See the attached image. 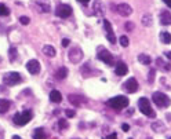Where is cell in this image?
I'll list each match as a JSON object with an SVG mask.
<instances>
[{
  "label": "cell",
  "mask_w": 171,
  "mask_h": 139,
  "mask_svg": "<svg viewBox=\"0 0 171 139\" xmlns=\"http://www.w3.org/2000/svg\"><path fill=\"white\" fill-rule=\"evenodd\" d=\"M32 138L33 139H46L47 138V134L43 128H36L32 134Z\"/></svg>",
  "instance_id": "cell-18"
},
{
  "label": "cell",
  "mask_w": 171,
  "mask_h": 139,
  "mask_svg": "<svg viewBox=\"0 0 171 139\" xmlns=\"http://www.w3.org/2000/svg\"><path fill=\"white\" fill-rule=\"evenodd\" d=\"M43 52H44V55L50 57V58H54L55 54H57V51H55V48L52 45H44L43 47Z\"/></svg>",
  "instance_id": "cell-20"
},
{
  "label": "cell",
  "mask_w": 171,
  "mask_h": 139,
  "mask_svg": "<svg viewBox=\"0 0 171 139\" xmlns=\"http://www.w3.org/2000/svg\"><path fill=\"white\" fill-rule=\"evenodd\" d=\"M138 61H139V63H142V65H150L152 63V58L148 54H139Z\"/></svg>",
  "instance_id": "cell-22"
},
{
  "label": "cell",
  "mask_w": 171,
  "mask_h": 139,
  "mask_svg": "<svg viewBox=\"0 0 171 139\" xmlns=\"http://www.w3.org/2000/svg\"><path fill=\"white\" fill-rule=\"evenodd\" d=\"M93 13L95 14V15L101 17L103 15V4L101 0H94L93 3Z\"/></svg>",
  "instance_id": "cell-13"
},
{
  "label": "cell",
  "mask_w": 171,
  "mask_h": 139,
  "mask_svg": "<svg viewBox=\"0 0 171 139\" xmlns=\"http://www.w3.org/2000/svg\"><path fill=\"white\" fill-rule=\"evenodd\" d=\"M116 11L122 17H128V15H131L132 8H131V6H130V4H127V3H120V4H117Z\"/></svg>",
  "instance_id": "cell-11"
},
{
  "label": "cell",
  "mask_w": 171,
  "mask_h": 139,
  "mask_svg": "<svg viewBox=\"0 0 171 139\" xmlns=\"http://www.w3.org/2000/svg\"><path fill=\"white\" fill-rule=\"evenodd\" d=\"M120 44H122L123 47H127V45H128V39H127L126 36H122V37H120Z\"/></svg>",
  "instance_id": "cell-30"
},
{
  "label": "cell",
  "mask_w": 171,
  "mask_h": 139,
  "mask_svg": "<svg viewBox=\"0 0 171 139\" xmlns=\"http://www.w3.org/2000/svg\"><path fill=\"white\" fill-rule=\"evenodd\" d=\"M108 106L112 107L113 110H116V112H120L123 110L124 107L128 106V98L123 97V95H117L115 98H110L108 100Z\"/></svg>",
  "instance_id": "cell-1"
},
{
  "label": "cell",
  "mask_w": 171,
  "mask_h": 139,
  "mask_svg": "<svg viewBox=\"0 0 171 139\" xmlns=\"http://www.w3.org/2000/svg\"><path fill=\"white\" fill-rule=\"evenodd\" d=\"M13 139H21L20 136H13Z\"/></svg>",
  "instance_id": "cell-42"
},
{
  "label": "cell",
  "mask_w": 171,
  "mask_h": 139,
  "mask_svg": "<svg viewBox=\"0 0 171 139\" xmlns=\"http://www.w3.org/2000/svg\"><path fill=\"white\" fill-rule=\"evenodd\" d=\"M10 109V100L7 99H3V98H0V114L6 113L7 110Z\"/></svg>",
  "instance_id": "cell-19"
},
{
  "label": "cell",
  "mask_w": 171,
  "mask_h": 139,
  "mask_svg": "<svg viewBox=\"0 0 171 139\" xmlns=\"http://www.w3.org/2000/svg\"><path fill=\"white\" fill-rule=\"evenodd\" d=\"M168 139H171V138H168Z\"/></svg>",
  "instance_id": "cell-43"
},
{
  "label": "cell",
  "mask_w": 171,
  "mask_h": 139,
  "mask_svg": "<svg viewBox=\"0 0 171 139\" xmlns=\"http://www.w3.org/2000/svg\"><path fill=\"white\" fill-rule=\"evenodd\" d=\"M33 114L30 110H25V112H22V113H15L13 117V121L17 124V125H25V124H28L32 120Z\"/></svg>",
  "instance_id": "cell-2"
},
{
  "label": "cell",
  "mask_w": 171,
  "mask_h": 139,
  "mask_svg": "<svg viewBox=\"0 0 171 139\" xmlns=\"http://www.w3.org/2000/svg\"><path fill=\"white\" fill-rule=\"evenodd\" d=\"M142 25L144 26H150L152 25V15L150 14H145L142 17Z\"/></svg>",
  "instance_id": "cell-27"
},
{
  "label": "cell",
  "mask_w": 171,
  "mask_h": 139,
  "mask_svg": "<svg viewBox=\"0 0 171 139\" xmlns=\"http://www.w3.org/2000/svg\"><path fill=\"white\" fill-rule=\"evenodd\" d=\"M98 59L100 61H102L103 63H106V65H113V55L112 52H109L108 50H101L100 52H98Z\"/></svg>",
  "instance_id": "cell-9"
},
{
  "label": "cell",
  "mask_w": 171,
  "mask_h": 139,
  "mask_svg": "<svg viewBox=\"0 0 171 139\" xmlns=\"http://www.w3.org/2000/svg\"><path fill=\"white\" fill-rule=\"evenodd\" d=\"M152 129H153L155 132H164V131H166V125H164L163 121L157 120V121H155V123H152Z\"/></svg>",
  "instance_id": "cell-16"
},
{
  "label": "cell",
  "mask_w": 171,
  "mask_h": 139,
  "mask_svg": "<svg viewBox=\"0 0 171 139\" xmlns=\"http://www.w3.org/2000/svg\"><path fill=\"white\" fill-rule=\"evenodd\" d=\"M153 80H155V70L152 69V70L149 72V79H148V81H149V83H153Z\"/></svg>",
  "instance_id": "cell-33"
},
{
  "label": "cell",
  "mask_w": 171,
  "mask_h": 139,
  "mask_svg": "<svg viewBox=\"0 0 171 139\" xmlns=\"http://www.w3.org/2000/svg\"><path fill=\"white\" fill-rule=\"evenodd\" d=\"M166 57H167V58L171 61V51H167V52H166Z\"/></svg>",
  "instance_id": "cell-39"
},
{
  "label": "cell",
  "mask_w": 171,
  "mask_h": 139,
  "mask_svg": "<svg viewBox=\"0 0 171 139\" xmlns=\"http://www.w3.org/2000/svg\"><path fill=\"white\" fill-rule=\"evenodd\" d=\"M50 100H51V102H54V103H59V102L62 100L61 92H59V91H57V90H52L51 92H50Z\"/></svg>",
  "instance_id": "cell-17"
},
{
  "label": "cell",
  "mask_w": 171,
  "mask_h": 139,
  "mask_svg": "<svg viewBox=\"0 0 171 139\" xmlns=\"http://www.w3.org/2000/svg\"><path fill=\"white\" fill-rule=\"evenodd\" d=\"M167 119H168V120H170V121H171V114H167Z\"/></svg>",
  "instance_id": "cell-41"
},
{
  "label": "cell",
  "mask_w": 171,
  "mask_h": 139,
  "mask_svg": "<svg viewBox=\"0 0 171 139\" xmlns=\"http://www.w3.org/2000/svg\"><path fill=\"white\" fill-rule=\"evenodd\" d=\"M68 57H69V61H71L72 63H79V62L81 61V58H83V51H81V48H79V47H73V48H71Z\"/></svg>",
  "instance_id": "cell-6"
},
{
  "label": "cell",
  "mask_w": 171,
  "mask_h": 139,
  "mask_svg": "<svg viewBox=\"0 0 171 139\" xmlns=\"http://www.w3.org/2000/svg\"><path fill=\"white\" fill-rule=\"evenodd\" d=\"M103 26H105V30H106V39H108V42L112 43V44H115V43H116V36H115V32H113L112 25L109 23V21L103 20Z\"/></svg>",
  "instance_id": "cell-10"
},
{
  "label": "cell",
  "mask_w": 171,
  "mask_h": 139,
  "mask_svg": "<svg viewBox=\"0 0 171 139\" xmlns=\"http://www.w3.org/2000/svg\"><path fill=\"white\" fill-rule=\"evenodd\" d=\"M8 55H10V61L14 62V59L17 58V48H15V47H11V48H10V54H8Z\"/></svg>",
  "instance_id": "cell-29"
},
{
  "label": "cell",
  "mask_w": 171,
  "mask_h": 139,
  "mask_svg": "<svg viewBox=\"0 0 171 139\" xmlns=\"http://www.w3.org/2000/svg\"><path fill=\"white\" fill-rule=\"evenodd\" d=\"M55 76H57V79H59V80H64V79H66V76H68V69L65 68V66H62V68H59L58 70H57Z\"/></svg>",
  "instance_id": "cell-23"
},
{
  "label": "cell",
  "mask_w": 171,
  "mask_h": 139,
  "mask_svg": "<svg viewBox=\"0 0 171 139\" xmlns=\"http://www.w3.org/2000/svg\"><path fill=\"white\" fill-rule=\"evenodd\" d=\"M115 70H116V75H117V76H124V75H127L128 68H127V65L124 63V62H119V63L116 65Z\"/></svg>",
  "instance_id": "cell-14"
},
{
  "label": "cell",
  "mask_w": 171,
  "mask_h": 139,
  "mask_svg": "<svg viewBox=\"0 0 171 139\" xmlns=\"http://www.w3.org/2000/svg\"><path fill=\"white\" fill-rule=\"evenodd\" d=\"M160 22L163 23V25H170L171 23V14L170 11L164 10L160 13Z\"/></svg>",
  "instance_id": "cell-15"
},
{
  "label": "cell",
  "mask_w": 171,
  "mask_h": 139,
  "mask_svg": "<svg viewBox=\"0 0 171 139\" xmlns=\"http://www.w3.org/2000/svg\"><path fill=\"white\" fill-rule=\"evenodd\" d=\"M26 69L30 75H37L40 72V63L37 59H30L28 63H26Z\"/></svg>",
  "instance_id": "cell-12"
},
{
  "label": "cell",
  "mask_w": 171,
  "mask_h": 139,
  "mask_svg": "<svg viewBox=\"0 0 171 139\" xmlns=\"http://www.w3.org/2000/svg\"><path fill=\"white\" fill-rule=\"evenodd\" d=\"M152 99H153L156 106H159V107L170 106V98H168L164 92H155L153 97H152Z\"/></svg>",
  "instance_id": "cell-5"
},
{
  "label": "cell",
  "mask_w": 171,
  "mask_h": 139,
  "mask_svg": "<svg viewBox=\"0 0 171 139\" xmlns=\"http://www.w3.org/2000/svg\"><path fill=\"white\" fill-rule=\"evenodd\" d=\"M58 127H59V129H66V128L69 127V124H68V121H66L65 119H59Z\"/></svg>",
  "instance_id": "cell-28"
},
{
  "label": "cell",
  "mask_w": 171,
  "mask_h": 139,
  "mask_svg": "<svg viewBox=\"0 0 171 139\" xmlns=\"http://www.w3.org/2000/svg\"><path fill=\"white\" fill-rule=\"evenodd\" d=\"M103 139H117V135H116L115 132H112V134H109L108 136H105Z\"/></svg>",
  "instance_id": "cell-35"
},
{
  "label": "cell",
  "mask_w": 171,
  "mask_h": 139,
  "mask_svg": "<svg viewBox=\"0 0 171 139\" xmlns=\"http://www.w3.org/2000/svg\"><path fill=\"white\" fill-rule=\"evenodd\" d=\"M160 40L164 43V44H170L171 43V35L168 32H161L160 33Z\"/></svg>",
  "instance_id": "cell-25"
},
{
  "label": "cell",
  "mask_w": 171,
  "mask_h": 139,
  "mask_svg": "<svg viewBox=\"0 0 171 139\" xmlns=\"http://www.w3.org/2000/svg\"><path fill=\"white\" fill-rule=\"evenodd\" d=\"M79 3H83V4H86V3H88V2H90V0H78Z\"/></svg>",
  "instance_id": "cell-40"
},
{
  "label": "cell",
  "mask_w": 171,
  "mask_h": 139,
  "mask_svg": "<svg viewBox=\"0 0 171 139\" xmlns=\"http://www.w3.org/2000/svg\"><path fill=\"white\" fill-rule=\"evenodd\" d=\"M156 63H157V66H160L163 70H166V72L171 70V65H170V63H166V62L163 61L161 58H157V59H156Z\"/></svg>",
  "instance_id": "cell-24"
},
{
  "label": "cell",
  "mask_w": 171,
  "mask_h": 139,
  "mask_svg": "<svg viewBox=\"0 0 171 139\" xmlns=\"http://www.w3.org/2000/svg\"><path fill=\"white\" fill-rule=\"evenodd\" d=\"M69 102H71L72 105H74V106H79V105H81V102H83V98L80 97V95H69Z\"/></svg>",
  "instance_id": "cell-21"
},
{
  "label": "cell",
  "mask_w": 171,
  "mask_h": 139,
  "mask_svg": "<svg viewBox=\"0 0 171 139\" xmlns=\"http://www.w3.org/2000/svg\"><path fill=\"white\" fill-rule=\"evenodd\" d=\"M8 14H10V8L6 4L0 3V17H7Z\"/></svg>",
  "instance_id": "cell-26"
},
{
  "label": "cell",
  "mask_w": 171,
  "mask_h": 139,
  "mask_svg": "<svg viewBox=\"0 0 171 139\" xmlns=\"http://www.w3.org/2000/svg\"><path fill=\"white\" fill-rule=\"evenodd\" d=\"M69 43H71V42H69V39H64V40H62V45H64V47H68Z\"/></svg>",
  "instance_id": "cell-37"
},
{
  "label": "cell",
  "mask_w": 171,
  "mask_h": 139,
  "mask_svg": "<svg viewBox=\"0 0 171 139\" xmlns=\"http://www.w3.org/2000/svg\"><path fill=\"white\" fill-rule=\"evenodd\" d=\"M55 14L61 18H68L72 14V7L69 4H58V7L55 8Z\"/></svg>",
  "instance_id": "cell-7"
},
{
  "label": "cell",
  "mask_w": 171,
  "mask_h": 139,
  "mask_svg": "<svg viewBox=\"0 0 171 139\" xmlns=\"http://www.w3.org/2000/svg\"><path fill=\"white\" fill-rule=\"evenodd\" d=\"M138 107H139L142 114H145V116H148V117H152V119L156 117L155 112H153V109H152V106H150V102L148 100V98H141V99L138 100Z\"/></svg>",
  "instance_id": "cell-3"
},
{
  "label": "cell",
  "mask_w": 171,
  "mask_h": 139,
  "mask_svg": "<svg viewBox=\"0 0 171 139\" xmlns=\"http://www.w3.org/2000/svg\"><path fill=\"white\" fill-rule=\"evenodd\" d=\"M20 22L22 23V25H28V23L30 22L29 17H25V15H24V17H21V18H20Z\"/></svg>",
  "instance_id": "cell-31"
},
{
  "label": "cell",
  "mask_w": 171,
  "mask_h": 139,
  "mask_svg": "<svg viewBox=\"0 0 171 139\" xmlns=\"http://www.w3.org/2000/svg\"><path fill=\"white\" fill-rule=\"evenodd\" d=\"M163 2H164V3H166V6H167V7H170V8H171V0H163Z\"/></svg>",
  "instance_id": "cell-38"
},
{
  "label": "cell",
  "mask_w": 171,
  "mask_h": 139,
  "mask_svg": "<svg viewBox=\"0 0 171 139\" xmlns=\"http://www.w3.org/2000/svg\"><path fill=\"white\" fill-rule=\"evenodd\" d=\"M22 81V77H21L20 73H17V72H8V73H6V75L3 76V83L6 85H15L18 84V83H21Z\"/></svg>",
  "instance_id": "cell-4"
},
{
  "label": "cell",
  "mask_w": 171,
  "mask_h": 139,
  "mask_svg": "<svg viewBox=\"0 0 171 139\" xmlns=\"http://www.w3.org/2000/svg\"><path fill=\"white\" fill-rule=\"evenodd\" d=\"M126 30L132 32V30H134V23L132 22H126Z\"/></svg>",
  "instance_id": "cell-34"
},
{
  "label": "cell",
  "mask_w": 171,
  "mask_h": 139,
  "mask_svg": "<svg viewBox=\"0 0 171 139\" xmlns=\"http://www.w3.org/2000/svg\"><path fill=\"white\" fill-rule=\"evenodd\" d=\"M122 129L124 131V132H127V131H130V125H128V124H126V123L122 124Z\"/></svg>",
  "instance_id": "cell-36"
},
{
  "label": "cell",
  "mask_w": 171,
  "mask_h": 139,
  "mask_svg": "<svg viewBox=\"0 0 171 139\" xmlns=\"http://www.w3.org/2000/svg\"><path fill=\"white\" fill-rule=\"evenodd\" d=\"M123 88L127 91V92H130V94H134V92H137L138 91V81L135 80L134 77H130L128 80L123 84Z\"/></svg>",
  "instance_id": "cell-8"
},
{
  "label": "cell",
  "mask_w": 171,
  "mask_h": 139,
  "mask_svg": "<svg viewBox=\"0 0 171 139\" xmlns=\"http://www.w3.org/2000/svg\"><path fill=\"white\" fill-rule=\"evenodd\" d=\"M65 114H66V117H68V119H71V117H74V116H76V112H74V110L68 109V110H65Z\"/></svg>",
  "instance_id": "cell-32"
}]
</instances>
